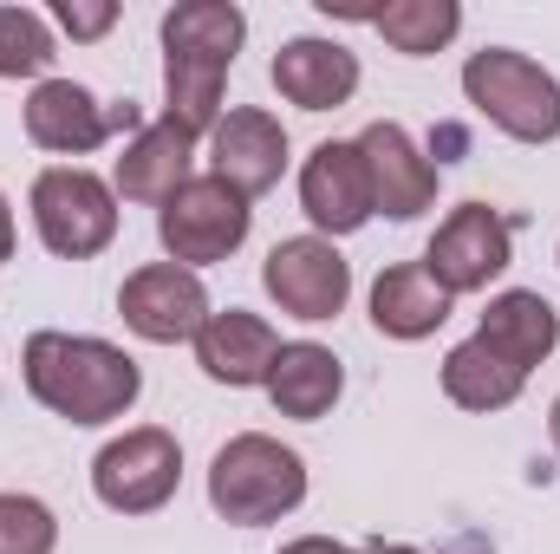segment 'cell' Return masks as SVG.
<instances>
[{"mask_svg": "<svg viewBox=\"0 0 560 554\" xmlns=\"http://www.w3.org/2000/svg\"><path fill=\"white\" fill-rule=\"evenodd\" d=\"M248 39V13L235 0H183L163 13V125L183 138H209L222 125V85Z\"/></svg>", "mask_w": 560, "mask_h": 554, "instance_id": "obj_1", "label": "cell"}, {"mask_svg": "<svg viewBox=\"0 0 560 554\" xmlns=\"http://www.w3.org/2000/svg\"><path fill=\"white\" fill-rule=\"evenodd\" d=\"M26 392L66 424H112L138 405L143 372L138 359L112 339H85V333H33L20 353Z\"/></svg>", "mask_w": 560, "mask_h": 554, "instance_id": "obj_2", "label": "cell"}, {"mask_svg": "<svg viewBox=\"0 0 560 554\" xmlns=\"http://www.w3.org/2000/svg\"><path fill=\"white\" fill-rule=\"evenodd\" d=\"M306 503V463L300 450H287L268 430H242L215 450L209 463V509L222 522H242V529H261L280 522Z\"/></svg>", "mask_w": 560, "mask_h": 554, "instance_id": "obj_3", "label": "cell"}, {"mask_svg": "<svg viewBox=\"0 0 560 554\" xmlns=\"http://www.w3.org/2000/svg\"><path fill=\"white\" fill-rule=\"evenodd\" d=\"M463 92L469 105L515 143H555L560 138V79L548 66H535L515 46H482L463 66Z\"/></svg>", "mask_w": 560, "mask_h": 554, "instance_id": "obj_4", "label": "cell"}, {"mask_svg": "<svg viewBox=\"0 0 560 554\" xmlns=\"http://www.w3.org/2000/svg\"><path fill=\"white\" fill-rule=\"evenodd\" d=\"M248 222H255L248 196L229 189V183L209 170V176H189V183L156 209V242H163V255H170L176 268L196 275V268L229 262V255L248 242Z\"/></svg>", "mask_w": 560, "mask_h": 554, "instance_id": "obj_5", "label": "cell"}, {"mask_svg": "<svg viewBox=\"0 0 560 554\" xmlns=\"http://www.w3.org/2000/svg\"><path fill=\"white\" fill-rule=\"evenodd\" d=\"M33 229L59 262H92L118 235V189L79 163L33 176Z\"/></svg>", "mask_w": 560, "mask_h": 554, "instance_id": "obj_6", "label": "cell"}, {"mask_svg": "<svg viewBox=\"0 0 560 554\" xmlns=\"http://www.w3.org/2000/svg\"><path fill=\"white\" fill-rule=\"evenodd\" d=\"M183 483V443L156 424H138L125 437H112L92 463V489L105 509L118 516H156Z\"/></svg>", "mask_w": 560, "mask_h": 554, "instance_id": "obj_7", "label": "cell"}, {"mask_svg": "<svg viewBox=\"0 0 560 554\" xmlns=\"http://www.w3.org/2000/svg\"><path fill=\"white\" fill-rule=\"evenodd\" d=\"M515 262V222L489 203H463L436 222L430 249H423V275L436 280L450 300L456 293H482L489 280Z\"/></svg>", "mask_w": 560, "mask_h": 554, "instance_id": "obj_8", "label": "cell"}, {"mask_svg": "<svg viewBox=\"0 0 560 554\" xmlns=\"http://www.w3.org/2000/svg\"><path fill=\"white\" fill-rule=\"evenodd\" d=\"M300 209H306V222L319 229V242H332V235H359L378 209H372V170H365V157H359V138L339 143H313V157L300 163Z\"/></svg>", "mask_w": 560, "mask_h": 554, "instance_id": "obj_9", "label": "cell"}, {"mask_svg": "<svg viewBox=\"0 0 560 554\" xmlns=\"http://www.w3.org/2000/svg\"><path fill=\"white\" fill-rule=\"evenodd\" d=\"M261 287L275 293L280 313H293V320H332L339 307H346V293H352V268H346V255L332 249V242H319V235H293V242H275L268 249V268H261Z\"/></svg>", "mask_w": 560, "mask_h": 554, "instance_id": "obj_10", "label": "cell"}, {"mask_svg": "<svg viewBox=\"0 0 560 554\" xmlns=\"http://www.w3.org/2000/svg\"><path fill=\"white\" fill-rule=\"evenodd\" d=\"M118 313H125V326L150 339V346H176V339H196L202 333V320H209V293H202V280L189 275V268H176V262H150L138 275H125L118 287Z\"/></svg>", "mask_w": 560, "mask_h": 554, "instance_id": "obj_11", "label": "cell"}, {"mask_svg": "<svg viewBox=\"0 0 560 554\" xmlns=\"http://www.w3.org/2000/svg\"><path fill=\"white\" fill-rule=\"evenodd\" d=\"M359 157H365V170H372V209H378V216L411 222V216H423V209L436 203V163L411 143L405 125H392V118L365 125Z\"/></svg>", "mask_w": 560, "mask_h": 554, "instance_id": "obj_12", "label": "cell"}, {"mask_svg": "<svg viewBox=\"0 0 560 554\" xmlns=\"http://www.w3.org/2000/svg\"><path fill=\"white\" fill-rule=\"evenodd\" d=\"M209 163H215V176H222L229 189H242V196L255 203L261 189H275L280 170H287V131H280V118L261 112V105L229 112V118L209 131Z\"/></svg>", "mask_w": 560, "mask_h": 554, "instance_id": "obj_13", "label": "cell"}, {"mask_svg": "<svg viewBox=\"0 0 560 554\" xmlns=\"http://www.w3.org/2000/svg\"><path fill=\"white\" fill-rule=\"evenodd\" d=\"M275 359H280L275 326H268L261 313H248V307L209 313L202 333H196V366H202L215 385H229V392H242V385H268Z\"/></svg>", "mask_w": 560, "mask_h": 554, "instance_id": "obj_14", "label": "cell"}, {"mask_svg": "<svg viewBox=\"0 0 560 554\" xmlns=\"http://www.w3.org/2000/svg\"><path fill=\"white\" fill-rule=\"evenodd\" d=\"M268 79H275L280 99L300 105V112H339V105L359 92V59H352L339 39L306 33V39H287V46H280L275 66H268Z\"/></svg>", "mask_w": 560, "mask_h": 554, "instance_id": "obj_15", "label": "cell"}, {"mask_svg": "<svg viewBox=\"0 0 560 554\" xmlns=\"http://www.w3.org/2000/svg\"><path fill=\"white\" fill-rule=\"evenodd\" d=\"M26 138L59 157H85L112 138V125H105V105L79 79H39L26 99Z\"/></svg>", "mask_w": 560, "mask_h": 554, "instance_id": "obj_16", "label": "cell"}, {"mask_svg": "<svg viewBox=\"0 0 560 554\" xmlns=\"http://www.w3.org/2000/svg\"><path fill=\"white\" fill-rule=\"evenodd\" d=\"M189 157H196V138H183L176 125H143L138 138L125 143L118 170H112V189L125 203H170L183 183H189Z\"/></svg>", "mask_w": 560, "mask_h": 554, "instance_id": "obj_17", "label": "cell"}, {"mask_svg": "<svg viewBox=\"0 0 560 554\" xmlns=\"http://www.w3.org/2000/svg\"><path fill=\"white\" fill-rule=\"evenodd\" d=\"M476 339H489L515 372H535V366L560 346V313L541 300V293L509 287V293H495V300H489V313H482Z\"/></svg>", "mask_w": 560, "mask_h": 554, "instance_id": "obj_18", "label": "cell"}, {"mask_svg": "<svg viewBox=\"0 0 560 554\" xmlns=\"http://www.w3.org/2000/svg\"><path fill=\"white\" fill-rule=\"evenodd\" d=\"M339 392H346V372H339L332 346H313V339L280 346L275 372H268V399H275L280 417L313 424V417H326L332 405H339Z\"/></svg>", "mask_w": 560, "mask_h": 554, "instance_id": "obj_19", "label": "cell"}, {"mask_svg": "<svg viewBox=\"0 0 560 554\" xmlns=\"http://www.w3.org/2000/svg\"><path fill=\"white\" fill-rule=\"evenodd\" d=\"M450 320V293L423 275V262H398L372 280V326L385 339H430Z\"/></svg>", "mask_w": 560, "mask_h": 554, "instance_id": "obj_20", "label": "cell"}, {"mask_svg": "<svg viewBox=\"0 0 560 554\" xmlns=\"http://www.w3.org/2000/svg\"><path fill=\"white\" fill-rule=\"evenodd\" d=\"M522 385H528V372H515L489 339H463L443 359V399L463 412H509L522 399Z\"/></svg>", "mask_w": 560, "mask_h": 554, "instance_id": "obj_21", "label": "cell"}, {"mask_svg": "<svg viewBox=\"0 0 560 554\" xmlns=\"http://www.w3.org/2000/svg\"><path fill=\"white\" fill-rule=\"evenodd\" d=\"M339 13L346 20H372L385 33V46L405 53V59L443 53L456 39V26H463V7L456 0H392V7H339Z\"/></svg>", "mask_w": 560, "mask_h": 554, "instance_id": "obj_22", "label": "cell"}, {"mask_svg": "<svg viewBox=\"0 0 560 554\" xmlns=\"http://www.w3.org/2000/svg\"><path fill=\"white\" fill-rule=\"evenodd\" d=\"M52 59V26L33 7H0V79H39Z\"/></svg>", "mask_w": 560, "mask_h": 554, "instance_id": "obj_23", "label": "cell"}, {"mask_svg": "<svg viewBox=\"0 0 560 554\" xmlns=\"http://www.w3.org/2000/svg\"><path fill=\"white\" fill-rule=\"evenodd\" d=\"M59 549V522L39 496L0 489V554H52Z\"/></svg>", "mask_w": 560, "mask_h": 554, "instance_id": "obj_24", "label": "cell"}, {"mask_svg": "<svg viewBox=\"0 0 560 554\" xmlns=\"http://www.w3.org/2000/svg\"><path fill=\"white\" fill-rule=\"evenodd\" d=\"M52 20H59L72 39H105V33L118 26V7H112V0H59Z\"/></svg>", "mask_w": 560, "mask_h": 554, "instance_id": "obj_25", "label": "cell"}, {"mask_svg": "<svg viewBox=\"0 0 560 554\" xmlns=\"http://www.w3.org/2000/svg\"><path fill=\"white\" fill-rule=\"evenodd\" d=\"M105 125H112V138H138V131H143L138 99H118V105H105Z\"/></svg>", "mask_w": 560, "mask_h": 554, "instance_id": "obj_26", "label": "cell"}, {"mask_svg": "<svg viewBox=\"0 0 560 554\" xmlns=\"http://www.w3.org/2000/svg\"><path fill=\"white\" fill-rule=\"evenodd\" d=\"M13 255V209H7V196H0V262Z\"/></svg>", "mask_w": 560, "mask_h": 554, "instance_id": "obj_27", "label": "cell"}, {"mask_svg": "<svg viewBox=\"0 0 560 554\" xmlns=\"http://www.w3.org/2000/svg\"><path fill=\"white\" fill-rule=\"evenodd\" d=\"M352 554H418V549H398V542H372V549H352Z\"/></svg>", "mask_w": 560, "mask_h": 554, "instance_id": "obj_28", "label": "cell"}, {"mask_svg": "<svg viewBox=\"0 0 560 554\" xmlns=\"http://www.w3.org/2000/svg\"><path fill=\"white\" fill-rule=\"evenodd\" d=\"M548 437H555V450H560V399H555V412H548Z\"/></svg>", "mask_w": 560, "mask_h": 554, "instance_id": "obj_29", "label": "cell"}]
</instances>
